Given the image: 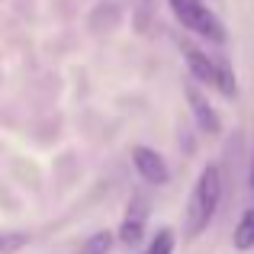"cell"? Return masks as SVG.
I'll list each match as a JSON object with an SVG mask.
<instances>
[{"label":"cell","mask_w":254,"mask_h":254,"mask_svg":"<svg viewBox=\"0 0 254 254\" xmlns=\"http://www.w3.org/2000/svg\"><path fill=\"white\" fill-rule=\"evenodd\" d=\"M219 199H222V171L216 164H206L199 171L196 184H193L190 203H187V216H184V232L187 238H196L209 229L212 216L219 209Z\"/></svg>","instance_id":"6da1fadb"},{"label":"cell","mask_w":254,"mask_h":254,"mask_svg":"<svg viewBox=\"0 0 254 254\" xmlns=\"http://www.w3.org/2000/svg\"><path fill=\"white\" fill-rule=\"evenodd\" d=\"M168 3H171L174 16H177V23L184 26V29L196 32V36L206 39V42H216V45L225 42L222 19H219L216 13L203 3V0H168Z\"/></svg>","instance_id":"7a4b0ae2"},{"label":"cell","mask_w":254,"mask_h":254,"mask_svg":"<svg viewBox=\"0 0 254 254\" xmlns=\"http://www.w3.org/2000/svg\"><path fill=\"white\" fill-rule=\"evenodd\" d=\"M132 164H135L138 177H142L145 184L164 187V184L171 180V168H168V161H164V158L158 155L155 148H148V145H135V148H132Z\"/></svg>","instance_id":"3957f363"},{"label":"cell","mask_w":254,"mask_h":254,"mask_svg":"<svg viewBox=\"0 0 254 254\" xmlns=\"http://www.w3.org/2000/svg\"><path fill=\"white\" fill-rule=\"evenodd\" d=\"M184 93H187V103H190V113H193V119H196V126L206 135H219V116L209 106V100L203 97V90H199L196 84H187Z\"/></svg>","instance_id":"277c9868"},{"label":"cell","mask_w":254,"mask_h":254,"mask_svg":"<svg viewBox=\"0 0 254 254\" xmlns=\"http://www.w3.org/2000/svg\"><path fill=\"white\" fill-rule=\"evenodd\" d=\"M184 62H187V68H190L193 81L209 84V87H216V90H219V62H216V58H209L206 52L190 49V45H187V49H184Z\"/></svg>","instance_id":"5b68a950"},{"label":"cell","mask_w":254,"mask_h":254,"mask_svg":"<svg viewBox=\"0 0 254 254\" xmlns=\"http://www.w3.org/2000/svg\"><path fill=\"white\" fill-rule=\"evenodd\" d=\"M145 238V209L138 203H132L129 206V216L123 219V225H119V242L123 245H138Z\"/></svg>","instance_id":"8992f818"},{"label":"cell","mask_w":254,"mask_h":254,"mask_svg":"<svg viewBox=\"0 0 254 254\" xmlns=\"http://www.w3.org/2000/svg\"><path fill=\"white\" fill-rule=\"evenodd\" d=\"M235 248L238 251H248V248H254V209H248L242 216V222H238V229H235Z\"/></svg>","instance_id":"52a82bcc"},{"label":"cell","mask_w":254,"mask_h":254,"mask_svg":"<svg viewBox=\"0 0 254 254\" xmlns=\"http://www.w3.org/2000/svg\"><path fill=\"white\" fill-rule=\"evenodd\" d=\"M113 242H116L113 232H93V235L81 245V254H110L113 251Z\"/></svg>","instance_id":"ba28073f"},{"label":"cell","mask_w":254,"mask_h":254,"mask_svg":"<svg viewBox=\"0 0 254 254\" xmlns=\"http://www.w3.org/2000/svg\"><path fill=\"white\" fill-rule=\"evenodd\" d=\"M216 62H219V93H222V97H235L238 84H235V74H232L229 62H225V58H216Z\"/></svg>","instance_id":"9c48e42d"},{"label":"cell","mask_w":254,"mask_h":254,"mask_svg":"<svg viewBox=\"0 0 254 254\" xmlns=\"http://www.w3.org/2000/svg\"><path fill=\"white\" fill-rule=\"evenodd\" d=\"M26 245H29L26 232H0V254H16Z\"/></svg>","instance_id":"30bf717a"},{"label":"cell","mask_w":254,"mask_h":254,"mask_svg":"<svg viewBox=\"0 0 254 254\" xmlns=\"http://www.w3.org/2000/svg\"><path fill=\"white\" fill-rule=\"evenodd\" d=\"M145 254H174V232L158 229V235L151 238V245L145 248Z\"/></svg>","instance_id":"8fae6325"},{"label":"cell","mask_w":254,"mask_h":254,"mask_svg":"<svg viewBox=\"0 0 254 254\" xmlns=\"http://www.w3.org/2000/svg\"><path fill=\"white\" fill-rule=\"evenodd\" d=\"M251 190H254V161H251Z\"/></svg>","instance_id":"7c38bea8"}]
</instances>
